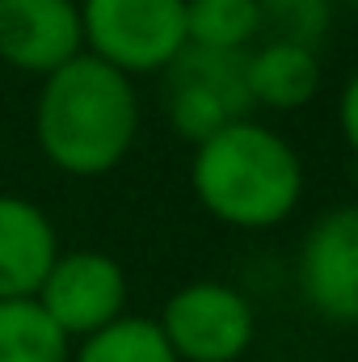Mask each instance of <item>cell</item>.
<instances>
[{
    "mask_svg": "<svg viewBox=\"0 0 358 362\" xmlns=\"http://www.w3.org/2000/svg\"><path fill=\"white\" fill-rule=\"evenodd\" d=\"M127 270L101 249H68L55 257L38 286V308L64 329L68 341H81L127 312Z\"/></svg>",
    "mask_w": 358,
    "mask_h": 362,
    "instance_id": "8992f818",
    "label": "cell"
},
{
    "mask_svg": "<svg viewBox=\"0 0 358 362\" xmlns=\"http://www.w3.org/2000/svg\"><path fill=\"white\" fill-rule=\"evenodd\" d=\"M258 8H262V25L270 30V38L321 47L333 25L337 0H258Z\"/></svg>",
    "mask_w": 358,
    "mask_h": 362,
    "instance_id": "5bb4252c",
    "label": "cell"
},
{
    "mask_svg": "<svg viewBox=\"0 0 358 362\" xmlns=\"http://www.w3.org/2000/svg\"><path fill=\"white\" fill-rule=\"evenodd\" d=\"M165 76V118L181 139L202 144L236 118H249L253 101L245 85V55L190 47L161 72Z\"/></svg>",
    "mask_w": 358,
    "mask_h": 362,
    "instance_id": "5b68a950",
    "label": "cell"
},
{
    "mask_svg": "<svg viewBox=\"0 0 358 362\" xmlns=\"http://www.w3.org/2000/svg\"><path fill=\"white\" fill-rule=\"evenodd\" d=\"M139 135V93L118 68L81 51L51 76L34 101V139L51 169L68 177L114 173Z\"/></svg>",
    "mask_w": 358,
    "mask_h": 362,
    "instance_id": "6da1fadb",
    "label": "cell"
},
{
    "mask_svg": "<svg viewBox=\"0 0 358 362\" xmlns=\"http://www.w3.org/2000/svg\"><path fill=\"white\" fill-rule=\"evenodd\" d=\"M299 291L329 325H358V202L325 211L299 245Z\"/></svg>",
    "mask_w": 358,
    "mask_h": 362,
    "instance_id": "52a82bcc",
    "label": "cell"
},
{
    "mask_svg": "<svg viewBox=\"0 0 358 362\" xmlns=\"http://www.w3.org/2000/svg\"><path fill=\"white\" fill-rule=\"evenodd\" d=\"M346 4H354V8H358V0H346Z\"/></svg>",
    "mask_w": 358,
    "mask_h": 362,
    "instance_id": "2e32d148",
    "label": "cell"
},
{
    "mask_svg": "<svg viewBox=\"0 0 358 362\" xmlns=\"http://www.w3.org/2000/svg\"><path fill=\"white\" fill-rule=\"evenodd\" d=\"M85 51L81 0H0V64L51 76Z\"/></svg>",
    "mask_w": 358,
    "mask_h": 362,
    "instance_id": "ba28073f",
    "label": "cell"
},
{
    "mask_svg": "<svg viewBox=\"0 0 358 362\" xmlns=\"http://www.w3.org/2000/svg\"><path fill=\"white\" fill-rule=\"evenodd\" d=\"M321 55L316 47L291 42V38H266L245 51V85L249 101L270 114L304 110L321 93Z\"/></svg>",
    "mask_w": 358,
    "mask_h": 362,
    "instance_id": "30bf717a",
    "label": "cell"
},
{
    "mask_svg": "<svg viewBox=\"0 0 358 362\" xmlns=\"http://www.w3.org/2000/svg\"><path fill=\"white\" fill-rule=\"evenodd\" d=\"M258 0H185V42L207 51L245 55L262 38Z\"/></svg>",
    "mask_w": 358,
    "mask_h": 362,
    "instance_id": "7c38bea8",
    "label": "cell"
},
{
    "mask_svg": "<svg viewBox=\"0 0 358 362\" xmlns=\"http://www.w3.org/2000/svg\"><path fill=\"white\" fill-rule=\"evenodd\" d=\"M190 189L215 223L266 232L295 215L304 198V160L287 135L258 118H236L194 144Z\"/></svg>",
    "mask_w": 358,
    "mask_h": 362,
    "instance_id": "7a4b0ae2",
    "label": "cell"
},
{
    "mask_svg": "<svg viewBox=\"0 0 358 362\" xmlns=\"http://www.w3.org/2000/svg\"><path fill=\"white\" fill-rule=\"evenodd\" d=\"M0 362H72V341L38 299H0Z\"/></svg>",
    "mask_w": 358,
    "mask_h": 362,
    "instance_id": "8fae6325",
    "label": "cell"
},
{
    "mask_svg": "<svg viewBox=\"0 0 358 362\" xmlns=\"http://www.w3.org/2000/svg\"><path fill=\"white\" fill-rule=\"evenodd\" d=\"M156 325L178 362H241L258 337V312L249 295L219 278L178 286L165 299Z\"/></svg>",
    "mask_w": 358,
    "mask_h": 362,
    "instance_id": "277c9868",
    "label": "cell"
},
{
    "mask_svg": "<svg viewBox=\"0 0 358 362\" xmlns=\"http://www.w3.org/2000/svg\"><path fill=\"white\" fill-rule=\"evenodd\" d=\"M72 362H178V354L152 316L122 312L105 329L72 341Z\"/></svg>",
    "mask_w": 358,
    "mask_h": 362,
    "instance_id": "4fadbf2b",
    "label": "cell"
},
{
    "mask_svg": "<svg viewBox=\"0 0 358 362\" xmlns=\"http://www.w3.org/2000/svg\"><path fill=\"white\" fill-rule=\"evenodd\" d=\"M337 131L358 160V68L350 72V81L342 85V97H337Z\"/></svg>",
    "mask_w": 358,
    "mask_h": 362,
    "instance_id": "9a60e30c",
    "label": "cell"
},
{
    "mask_svg": "<svg viewBox=\"0 0 358 362\" xmlns=\"http://www.w3.org/2000/svg\"><path fill=\"white\" fill-rule=\"evenodd\" d=\"M85 51L122 76H156L185 51V0H81Z\"/></svg>",
    "mask_w": 358,
    "mask_h": 362,
    "instance_id": "3957f363",
    "label": "cell"
},
{
    "mask_svg": "<svg viewBox=\"0 0 358 362\" xmlns=\"http://www.w3.org/2000/svg\"><path fill=\"white\" fill-rule=\"evenodd\" d=\"M59 253L51 215L21 194H0V299H34Z\"/></svg>",
    "mask_w": 358,
    "mask_h": 362,
    "instance_id": "9c48e42d",
    "label": "cell"
}]
</instances>
